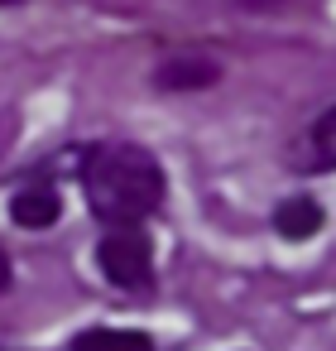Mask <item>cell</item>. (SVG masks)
<instances>
[{
    "mask_svg": "<svg viewBox=\"0 0 336 351\" xmlns=\"http://www.w3.org/2000/svg\"><path fill=\"white\" fill-rule=\"evenodd\" d=\"M77 183L87 197V212L116 231V226H144L164 197H168V173L159 154L140 140H96L82 149Z\"/></svg>",
    "mask_w": 336,
    "mask_h": 351,
    "instance_id": "1",
    "label": "cell"
},
{
    "mask_svg": "<svg viewBox=\"0 0 336 351\" xmlns=\"http://www.w3.org/2000/svg\"><path fill=\"white\" fill-rule=\"evenodd\" d=\"M96 265L101 274L125 289V293H149L154 289V241L144 226H116L101 236L96 245Z\"/></svg>",
    "mask_w": 336,
    "mask_h": 351,
    "instance_id": "2",
    "label": "cell"
},
{
    "mask_svg": "<svg viewBox=\"0 0 336 351\" xmlns=\"http://www.w3.org/2000/svg\"><path fill=\"white\" fill-rule=\"evenodd\" d=\"M226 82V63L207 49H168L149 68V87L159 97H202Z\"/></svg>",
    "mask_w": 336,
    "mask_h": 351,
    "instance_id": "3",
    "label": "cell"
},
{
    "mask_svg": "<svg viewBox=\"0 0 336 351\" xmlns=\"http://www.w3.org/2000/svg\"><path fill=\"white\" fill-rule=\"evenodd\" d=\"M283 164L298 178H317V173H336V101L322 106L283 149Z\"/></svg>",
    "mask_w": 336,
    "mask_h": 351,
    "instance_id": "4",
    "label": "cell"
},
{
    "mask_svg": "<svg viewBox=\"0 0 336 351\" xmlns=\"http://www.w3.org/2000/svg\"><path fill=\"white\" fill-rule=\"evenodd\" d=\"M63 217V193L53 183H25L10 193V221L25 231H49Z\"/></svg>",
    "mask_w": 336,
    "mask_h": 351,
    "instance_id": "5",
    "label": "cell"
},
{
    "mask_svg": "<svg viewBox=\"0 0 336 351\" xmlns=\"http://www.w3.org/2000/svg\"><path fill=\"white\" fill-rule=\"evenodd\" d=\"M322 226H326V212H322V202L307 197V193H293V197H283V202L274 207V231H279L283 241H312Z\"/></svg>",
    "mask_w": 336,
    "mask_h": 351,
    "instance_id": "6",
    "label": "cell"
},
{
    "mask_svg": "<svg viewBox=\"0 0 336 351\" xmlns=\"http://www.w3.org/2000/svg\"><path fill=\"white\" fill-rule=\"evenodd\" d=\"M73 351H154V341L130 327H87L73 337Z\"/></svg>",
    "mask_w": 336,
    "mask_h": 351,
    "instance_id": "7",
    "label": "cell"
},
{
    "mask_svg": "<svg viewBox=\"0 0 336 351\" xmlns=\"http://www.w3.org/2000/svg\"><path fill=\"white\" fill-rule=\"evenodd\" d=\"M293 0H231L235 15H250V20H269V15H283Z\"/></svg>",
    "mask_w": 336,
    "mask_h": 351,
    "instance_id": "8",
    "label": "cell"
},
{
    "mask_svg": "<svg viewBox=\"0 0 336 351\" xmlns=\"http://www.w3.org/2000/svg\"><path fill=\"white\" fill-rule=\"evenodd\" d=\"M10 289V255H5V245H0V293Z\"/></svg>",
    "mask_w": 336,
    "mask_h": 351,
    "instance_id": "9",
    "label": "cell"
},
{
    "mask_svg": "<svg viewBox=\"0 0 336 351\" xmlns=\"http://www.w3.org/2000/svg\"><path fill=\"white\" fill-rule=\"evenodd\" d=\"M20 5H29V0H0V10H20Z\"/></svg>",
    "mask_w": 336,
    "mask_h": 351,
    "instance_id": "10",
    "label": "cell"
}]
</instances>
